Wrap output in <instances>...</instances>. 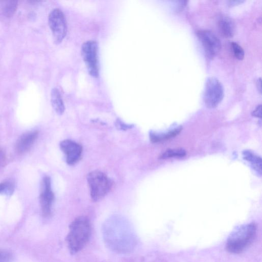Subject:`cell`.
I'll return each mask as SVG.
<instances>
[{"instance_id": "8", "label": "cell", "mask_w": 262, "mask_h": 262, "mask_svg": "<svg viewBox=\"0 0 262 262\" xmlns=\"http://www.w3.org/2000/svg\"><path fill=\"white\" fill-rule=\"evenodd\" d=\"M39 199L43 215L45 216H49L51 213V208L54 200V194L51 188V179L48 176L43 178Z\"/></svg>"}, {"instance_id": "15", "label": "cell", "mask_w": 262, "mask_h": 262, "mask_svg": "<svg viewBox=\"0 0 262 262\" xmlns=\"http://www.w3.org/2000/svg\"><path fill=\"white\" fill-rule=\"evenodd\" d=\"M17 1L4 2L2 7L4 14L7 17L12 16L17 9Z\"/></svg>"}, {"instance_id": "11", "label": "cell", "mask_w": 262, "mask_h": 262, "mask_svg": "<svg viewBox=\"0 0 262 262\" xmlns=\"http://www.w3.org/2000/svg\"><path fill=\"white\" fill-rule=\"evenodd\" d=\"M218 26L222 35L225 37H232L235 31V26L233 20L229 17L223 15L220 17Z\"/></svg>"}, {"instance_id": "4", "label": "cell", "mask_w": 262, "mask_h": 262, "mask_svg": "<svg viewBox=\"0 0 262 262\" xmlns=\"http://www.w3.org/2000/svg\"><path fill=\"white\" fill-rule=\"evenodd\" d=\"M224 97V88L221 82L214 77L208 78L205 84L204 101L209 108L216 107Z\"/></svg>"}, {"instance_id": "2", "label": "cell", "mask_w": 262, "mask_h": 262, "mask_svg": "<svg viewBox=\"0 0 262 262\" xmlns=\"http://www.w3.org/2000/svg\"><path fill=\"white\" fill-rule=\"evenodd\" d=\"M256 228L254 223L243 225L234 231L229 236L226 244L227 251L239 253L245 250L253 241Z\"/></svg>"}, {"instance_id": "1", "label": "cell", "mask_w": 262, "mask_h": 262, "mask_svg": "<svg viewBox=\"0 0 262 262\" xmlns=\"http://www.w3.org/2000/svg\"><path fill=\"white\" fill-rule=\"evenodd\" d=\"M91 234L89 219L84 216L75 219L70 224L67 242L71 253H76L86 245Z\"/></svg>"}, {"instance_id": "12", "label": "cell", "mask_w": 262, "mask_h": 262, "mask_svg": "<svg viewBox=\"0 0 262 262\" xmlns=\"http://www.w3.org/2000/svg\"><path fill=\"white\" fill-rule=\"evenodd\" d=\"M243 155L244 159L250 163L253 170L259 175H261L262 171V161L261 158L249 150L244 151Z\"/></svg>"}, {"instance_id": "24", "label": "cell", "mask_w": 262, "mask_h": 262, "mask_svg": "<svg viewBox=\"0 0 262 262\" xmlns=\"http://www.w3.org/2000/svg\"><path fill=\"white\" fill-rule=\"evenodd\" d=\"M257 85L258 87V90L259 91L260 93H261V79L260 78H259V79L257 80Z\"/></svg>"}, {"instance_id": "10", "label": "cell", "mask_w": 262, "mask_h": 262, "mask_svg": "<svg viewBox=\"0 0 262 262\" xmlns=\"http://www.w3.org/2000/svg\"><path fill=\"white\" fill-rule=\"evenodd\" d=\"M38 135L37 130L30 131L21 135L16 142V152L19 154L27 152L37 139Z\"/></svg>"}, {"instance_id": "5", "label": "cell", "mask_w": 262, "mask_h": 262, "mask_svg": "<svg viewBox=\"0 0 262 262\" xmlns=\"http://www.w3.org/2000/svg\"><path fill=\"white\" fill-rule=\"evenodd\" d=\"M48 23L55 42L60 43L67 33V23L64 14L60 9L53 10L49 15Z\"/></svg>"}, {"instance_id": "6", "label": "cell", "mask_w": 262, "mask_h": 262, "mask_svg": "<svg viewBox=\"0 0 262 262\" xmlns=\"http://www.w3.org/2000/svg\"><path fill=\"white\" fill-rule=\"evenodd\" d=\"M81 54L90 74L97 77L99 72L97 43L93 40L85 42L82 46Z\"/></svg>"}, {"instance_id": "7", "label": "cell", "mask_w": 262, "mask_h": 262, "mask_svg": "<svg viewBox=\"0 0 262 262\" xmlns=\"http://www.w3.org/2000/svg\"><path fill=\"white\" fill-rule=\"evenodd\" d=\"M197 35L209 58L213 57L220 52L221 49V41L213 32L201 30L198 31Z\"/></svg>"}, {"instance_id": "16", "label": "cell", "mask_w": 262, "mask_h": 262, "mask_svg": "<svg viewBox=\"0 0 262 262\" xmlns=\"http://www.w3.org/2000/svg\"><path fill=\"white\" fill-rule=\"evenodd\" d=\"M186 151L183 149H171L164 152L160 156V158L166 159L173 157H183L186 155Z\"/></svg>"}, {"instance_id": "14", "label": "cell", "mask_w": 262, "mask_h": 262, "mask_svg": "<svg viewBox=\"0 0 262 262\" xmlns=\"http://www.w3.org/2000/svg\"><path fill=\"white\" fill-rule=\"evenodd\" d=\"M181 130L182 127L179 126L165 134H157L154 133H150L149 135L150 139L153 143L166 140L177 136L181 132Z\"/></svg>"}, {"instance_id": "3", "label": "cell", "mask_w": 262, "mask_h": 262, "mask_svg": "<svg viewBox=\"0 0 262 262\" xmlns=\"http://www.w3.org/2000/svg\"><path fill=\"white\" fill-rule=\"evenodd\" d=\"M87 182L90 188L92 200L97 202L102 199L112 189L114 182L104 173L94 170L87 175Z\"/></svg>"}, {"instance_id": "19", "label": "cell", "mask_w": 262, "mask_h": 262, "mask_svg": "<svg viewBox=\"0 0 262 262\" xmlns=\"http://www.w3.org/2000/svg\"><path fill=\"white\" fill-rule=\"evenodd\" d=\"M12 258L11 253L6 251H0V262H9Z\"/></svg>"}, {"instance_id": "18", "label": "cell", "mask_w": 262, "mask_h": 262, "mask_svg": "<svg viewBox=\"0 0 262 262\" xmlns=\"http://www.w3.org/2000/svg\"><path fill=\"white\" fill-rule=\"evenodd\" d=\"M5 182V187L3 194L11 195L14 190V184L12 181H6Z\"/></svg>"}, {"instance_id": "9", "label": "cell", "mask_w": 262, "mask_h": 262, "mask_svg": "<svg viewBox=\"0 0 262 262\" xmlns=\"http://www.w3.org/2000/svg\"><path fill=\"white\" fill-rule=\"evenodd\" d=\"M59 146L65 154L66 162L69 165H74L80 160L82 152L81 145L74 141L66 139L61 141Z\"/></svg>"}, {"instance_id": "17", "label": "cell", "mask_w": 262, "mask_h": 262, "mask_svg": "<svg viewBox=\"0 0 262 262\" xmlns=\"http://www.w3.org/2000/svg\"><path fill=\"white\" fill-rule=\"evenodd\" d=\"M231 49L234 56L239 60H242L244 57V51L243 48L237 42L231 43Z\"/></svg>"}, {"instance_id": "23", "label": "cell", "mask_w": 262, "mask_h": 262, "mask_svg": "<svg viewBox=\"0 0 262 262\" xmlns=\"http://www.w3.org/2000/svg\"><path fill=\"white\" fill-rule=\"evenodd\" d=\"M5 187V182L0 183V193L3 194Z\"/></svg>"}, {"instance_id": "20", "label": "cell", "mask_w": 262, "mask_h": 262, "mask_svg": "<svg viewBox=\"0 0 262 262\" xmlns=\"http://www.w3.org/2000/svg\"><path fill=\"white\" fill-rule=\"evenodd\" d=\"M252 115L255 117L261 118V105H258L252 112Z\"/></svg>"}, {"instance_id": "21", "label": "cell", "mask_w": 262, "mask_h": 262, "mask_svg": "<svg viewBox=\"0 0 262 262\" xmlns=\"http://www.w3.org/2000/svg\"><path fill=\"white\" fill-rule=\"evenodd\" d=\"M116 126L118 128L123 130L129 129L133 127L132 125L125 124L120 121L117 122Z\"/></svg>"}, {"instance_id": "22", "label": "cell", "mask_w": 262, "mask_h": 262, "mask_svg": "<svg viewBox=\"0 0 262 262\" xmlns=\"http://www.w3.org/2000/svg\"><path fill=\"white\" fill-rule=\"evenodd\" d=\"M6 157L4 151L0 148V167L4 165Z\"/></svg>"}, {"instance_id": "13", "label": "cell", "mask_w": 262, "mask_h": 262, "mask_svg": "<svg viewBox=\"0 0 262 262\" xmlns=\"http://www.w3.org/2000/svg\"><path fill=\"white\" fill-rule=\"evenodd\" d=\"M51 102L56 113L62 115L64 111V105L61 94L57 88H54L51 91Z\"/></svg>"}]
</instances>
